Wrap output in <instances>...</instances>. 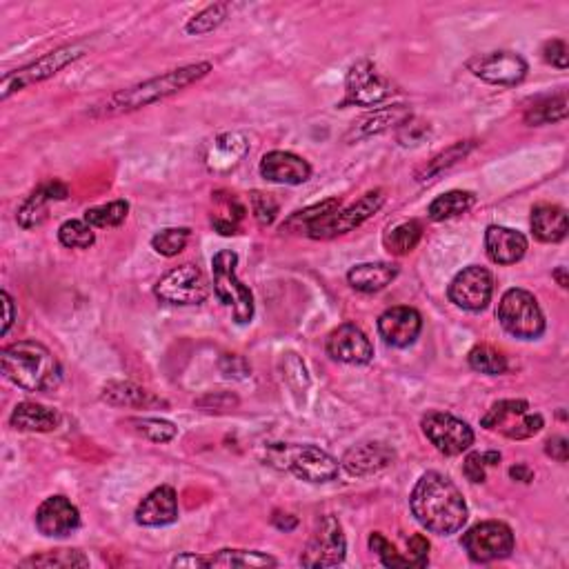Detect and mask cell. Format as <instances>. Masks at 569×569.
I'll return each mask as SVG.
<instances>
[{
	"mask_svg": "<svg viewBox=\"0 0 569 569\" xmlns=\"http://www.w3.org/2000/svg\"><path fill=\"white\" fill-rule=\"evenodd\" d=\"M409 507L418 523L427 532L438 536H452L461 532L467 523V503L461 489L449 476L441 472H427L416 483Z\"/></svg>",
	"mask_w": 569,
	"mask_h": 569,
	"instance_id": "6da1fadb",
	"label": "cell"
},
{
	"mask_svg": "<svg viewBox=\"0 0 569 569\" xmlns=\"http://www.w3.org/2000/svg\"><path fill=\"white\" fill-rule=\"evenodd\" d=\"M209 72H212V63H207V61L183 65L178 69H169V72L149 78V81H143L127 89H118L116 94L105 98L101 105H96L92 109V116L94 118H114V116H123L129 112H138V109L161 103L165 101V98L183 92V89H187L189 85L203 81Z\"/></svg>",
	"mask_w": 569,
	"mask_h": 569,
	"instance_id": "7a4b0ae2",
	"label": "cell"
},
{
	"mask_svg": "<svg viewBox=\"0 0 569 569\" xmlns=\"http://www.w3.org/2000/svg\"><path fill=\"white\" fill-rule=\"evenodd\" d=\"M0 367L7 381L25 392L47 394L63 383L61 363L38 341H18L3 347Z\"/></svg>",
	"mask_w": 569,
	"mask_h": 569,
	"instance_id": "3957f363",
	"label": "cell"
},
{
	"mask_svg": "<svg viewBox=\"0 0 569 569\" xmlns=\"http://www.w3.org/2000/svg\"><path fill=\"white\" fill-rule=\"evenodd\" d=\"M267 463L314 485L332 483L341 472V463L316 445H272L267 449Z\"/></svg>",
	"mask_w": 569,
	"mask_h": 569,
	"instance_id": "277c9868",
	"label": "cell"
},
{
	"mask_svg": "<svg viewBox=\"0 0 569 569\" xmlns=\"http://www.w3.org/2000/svg\"><path fill=\"white\" fill-rule=\"evenodd\" d=\"M238 254L232 249H223L212 258V274H214V294L218 301L232 309L234 321L238 325L252 323L254 318V294L241 278L236 276Z\"/></svg>",
	"mask_w": 569,
	"mask_h": 569,
	"instance_id": "5b68a950",
	"label": "cell"
},
{
	"mask_svg": "<svg viewBox=\"0 0 569 569\" xmlns=\"http://www.w3.org/2000/svg\"><path fill=\"white\" fill-rule=\"evenodd\" d=\"M496 316L505 332L514 338H521V341H536V338L545 334L543 309L527 289H507L501 303H498Z\"/></svg>",
	"mask_w": 569,
	"mask_h": 569,
	"instance_id": "8992f818",
	"label": "cell"
},
{
	"mask_svg": "<svg viewBox=\"0 0 569 569\" xmlns=\"http://www.w3.org/2000/svg\"><path fill=\"white\" fill-rule=\"evenodd\" d=\"M85 54H87L85 43L65 45V47H58L54 49V52L41 56L34 63H29L21 69H14V72H7L3 76V81H0V98L7 101L12 94L23 92L25 87L47 81V78L56 76L61 69H65L69 63L78 61V58H83Z\"/></svg>",
	"mask_w": 569,
	"mask_h": 569,
	"instance_id": "52a82bcc",
	"label": "cell"
},
{
	"mask_svg": "<svg viewBox=\"0 0 569 569\" xmlns=\"http://www.w3.org/2000/svg\"><path fill=\"white\" fill-rule=\"evenodd\" d=\"M383 205L385 192L383 189H374V192H367L365 196L358 198L356 203L343 209L338 207L334 212L316 218V221L307 227V236L314 238V241H332V238L354 232L356 227L367 223Z\"/></svg>",
	"mask_w": 569,
	"mask_h": 569,
	"instance_id": "ba28073f",
	"label": "cell"
},
{
	"mask_svg": "<svg viewBox=\"0 0 569 569\" xmlns=\"http://www.w3.org/2000/svg\"><path fill=\"white\" fill-rule=\"evenodd\" d=\"M485 429L501 432L509 441H525L541 432L545 418L541 414L529 412V403L521 398H509V401H498L489 412L481 418Z\"/></svg>",
	"mask_w": 569,
	"mask_h": 569,
	"instance_id": "9c48e42d",
	"label": "cell"
},
{
	"mask_svg": "<svg viewBox=\"0 0 569 569\" xmlns=\"http://www.w3.org/2000/svg\"><path fill=\"white\" fill-rule=\"evenodd\" d=\"M461 545L474 563H494L509 558L516 547L512 527L501 521H483L469 527L461 538Z\"/></svg>",
	"mask_w": 569,
	"mask_h": 569,
	"instance_id": "30bf717a",
	"label": "cell"
},
{
	"mask_svg": "<svg viewBox=\"0 0 569 569\" xmlns=\"http://www.w3.org/2000/svg\"><path fill=\"white\" fill-rule=\"evenodd\" d=\"M209 292L212 287H209L205 274L192 263L174 267L154 287L158 301L178 307L201 305L209 298Z\"/></svg>",
	"mask_w": 569,
	"mask_h": 569,
	"instance_id": "8fae6325",
	"label": "cell"
},
{
	"mask_svg": "<svg viewBox=\"0 0 569 569\" xmlns=\"http://www.w3.org/2000/svg\"><path fill=\"white\" fill-rule=\"evenodd\" d=\"M394 83L378 72L374 63L358 61L345 78L341 107H378L394 96Z\"/></svg>",
	"mask_w": 569,
	"mask_h": 569,
	"instance_id": "7c38bea8",
	"label": "cell"
},
{
	"mask_svg": "<svg viewBox=\"0 0 569 569\" xmlns=\"http://www.w3.org/2000/svg\"><path fill=\"white\" fill-rule=\"evenodd\" d=\"M347 541L343 534V525L338 518L327 514L316 523V529L305 552L301 554L303 567H336L345 561Z\"/></svg>",
	"mask_w": 569,
	"mask_h": 569,
	"instance_id": "4fadbf2b",
	"label": "cell"
},
{
	"mask_svg": "<svg viewBox=\"0 0 569 569\" xmlns=\"http://www.w3.org/2000/svg\"><path fill=\"white\" fill-rule=\"evenodd\" d=\"M421 427L427 441L445 456H461L474 445V429L454 414L427 412Z\"/></svg>",
	"mask_w": 569,
	"mask_h": 569,
	"instance_id": "5bb4252c",
	"label": "cell"
},
{
	"mask_svg": "<svg viewBox=\"0 0 569 569\" xmlns=\"http://www.w3.org/2000/svg\"><path fill=\"white\" fill-rule=\"evenodd\" d=\"M494 294V276L489 269L481 265H469L463 272L454 276L449 283L447 296L456 307L465 309V312H483V309L492 303Z\"/></svg>",
	"mask_w": 569,
	"mask_h": 569,
	"instance_id": "9a60e30c",
	"label": "cell"
},
{
	"mask_svg": "<svg viewBox=\"0 0 569 569\" xmlns=\"http://www.w3.org/2000/svg\"><path fill=\"white\" fill-rule=\"evenodd\" d=\"M467 67L481 81L501 87L521 85L529 72L527 61L516 52H492L478 56L474 61H469Z\"/></svg>",
	"mask_w": 569,
	"mask_h": 569,
	"instance_id": "2e32d148",
	"label": "cell"
},
{
	"mask_svg": "<svg viewBox=\"0 0 569 569\" xmlns=\"http://www.w3.org/2000/svg\"><path fill=\"white\" fill-rule=\"evenodd\" d=\"M34 523L47 538H65L81 527V512L67 496H49L36 509Z\"/></svg>",
	"mask_w": 569,
	"mask_h": 569,
	"instance_id": "e0dca14e",
	"label": "cell"
},
{
	"mask_svg": "<svg viewBox=\"0 0 569 569\" xmlns=\"http://www.w3.org/2000/svg\"><path fill=\"white\" fill-rule=\"evenodd\" d=\"M327 354L345 365H367L374 358V347L361 327L343 323L327 336Z\"/></svg>",
	"mask_w": 569,
	"mask_h": 569,
	"instance_id": "ac0fdd59",
	"label": "cell"
},
{
	"mask_svg": "<svg viewBox=\"0 0 569 569\" xmlns=\"http://www.w3.org/2000/svg\"><path fill=\"white\" fill-rule=\"evenodd\" d=\"M423 332V316L416 312L414 307L398 305L387 309L378 318V334L385 341V345L405 349L416 343V338Z\"/></svg>",
	"mask_w": 569,
	"mask_h": 569,
	"instance_id": "d6986e66",
	"label": "cell"
},
{
	"mask_svg": "<svg viewBox=\"0 0 569 569\" xmlns=\"http://www.w3.org/2000/svg\"><path fill=\"white\" fill-rule=\"evenodd\" d=\"M396 452L385 443H361L354 445L352 449H347L341 465L345 467L347 474L352 476H374L381 474L383 469L389 465H394Z\"/></svg>",
	"mask_w": 569,
	"mask_h": 569,
	"instance_id": "ffe728a7",
	"label": "cell"
},
{
	"mask_svg": "<svg viewBox=\"0 0 569 569\" xmlns=\"http://www.w3.org/2000/svg\"><path fill=\"white\" fill-rule=\"evenodd\" d=\"M69 196V187L63 181H47L38 185L32 194L27 196V201L21 205L16 214V221L23 229L41 227L49 216V203L65 201Z\"/></svg>",
	"mask_w": 569,
	"mask_h": 569,
	"instance_id": "44dd1931",
	"label": "cell"
},
{
	"mask_svg": "<svg viewBox=\"0 0 569 569\" xmlns=\"http://www.w3.org/2000/svg\"><path fill=\"white\" fill-rule=\"evenodd\" d=\"M261 176L278 185H303L312 176V165L292 152H269L261 161Z\"/></svg>",
	"mask_w": 569,
	"mask_h": 569,
	"instance_id": "7402d4cb",
	"label": "cell"
},
{
	"mask_svg": "<svg viewBox=\"0 0 569 569\" xmlns=\"http://www.w3.org/2000/svg\"><path fill=\"white\" fill-rule=\"evenodd\" d=\"M178 521V498L174 487L161 485L136 507V523L143 527H167Z\"/></svg>",
	"mask_w": 569,
	"mask_h": 569,
	"instance_id": "603a6c76",
	"label": "cell"
},
{
	"mask_svg": "<svg viewBox=\"0 0 569 569\" xmlns=\"http://www.w3.org/2000/svg\"><path fill=\"white\" fill-rule=\"evenodd\" d=\"M485 249L489 261L496 265H514L527 254V238L503 225H489L485 232Z\"/></svg>",
	"mask_w": 569,
	"mask_h": 569,
	"instance_id": "cb8c5ba5",
	"label": "cell"
},
{
	"mask_svg": "<svg viewBox=\"0 0 569 569\" xmlns=\"http://www.w3.org/2000/svg\"><path fill=\"white\" fill-rule=\"evenodd\" d=\"M103 403L112 407H132V409H154V407H169L165 398L156 396L149 389L129 383V381H109L101 392Z\"/></svg>",
	"mask_w": 569,
	"mask_h": 569,
	"instance_id": "d4e9b609",
	"label": "cell"
},
{
	"mask_svg": "<svg viewBox=\"0 0 569 569\" xmlns=\"http://www.w3.org/2000/svg\"><path fill=\"white\" fill-rule=\"evenodd\" d=\"M412 116V109L407 105H392V107H378L372 114L363 116L352 132L347 134V141H363V138H372L383 132H389L392 127H401L407 118Z\"/></svg>",
	"mask_w": 569,
	"mask_h": 569,
	"instance_id": "484cf974",
	"label": "cell"
},
{
	"mask_svg": "<svg viewBox=\"0 0 569 569\" xmlns=\"http://www.w3.org/2000/svg\"><path fill=\"white\" fill-rule=\"evenodd\" d=\"M247 152H249L247 138L243 134L227 132L214 138V143L209 145L205 163L212 172H227V169H234L238 163H241Z\"/></svg>",
	"mask_w": 569,
	"mask_h": 569,
	"instance_id": "4316f807",
	"label": "cell"
},
{
	"mask_svg": "<svg viewBox=\"0 0 569 569\" xmlns=\"http://www.w3.org/2000/svg\"><path fill=\"white\" fill-rule=\"evenodd\" d=\"M398 276V267L394 263H361L354 265L347 272V283L352 285L356 292L363 294H376L392 285Z\"/></svg>",
	"mask_w": 569,
	"mask_h": 569,
	"instance_id": "83f0119b",
	"label": "cell"
},
{
	"mask_svg": "<svg viewBox=\"0 0 569 569\" xmlns=\"http://www.w3.org/2000/svg\"><path fill=\"white\" fill-rule=\"evenodd\" d=\"M61 423V416L54 409H49L45 405L38 403H18L14 407L12 416H9V425L18 432H32V434H47L54 432V429Z\"/></svg>",
	"mask_w": 569,
	"mask_h": 569,
	"instance_id": "f1b7e54d",
	"label": "cell"
},
{
	"mask_svg": "<svg viewBox=\"0 0 569 569\" xmlns=\"http://www.w3.org/2000/svg\"><path fill=\"white\" fill-rule=\"evenodd\" d=\"M532 232L541 243H561L569 232L563 207L541 203L532 209Z\"/></svg>",
	"mask_w": 569,
	"mask_h": 569,
	"instance_id": "f546056e",
	"label": "cell"
},
{
	"mask_svg": "<svg viewBox=\"0 0 569 569\" xmlns=\"http://www.w3.org/2000/svg\"><path fill=\"white\" fill-rule=\"evenodd\" d=\"M567 118V94L543 96L527 107L525 123L532 127H541L549 123H563Z\"/></svg>",
	"mask_w": 569,
	"mask_h": 569,
	"instance_id": "4dcf8cb0",
	"label": "cell"
},
{
	"mask_svg": "<svg viewBox=\"0 0 569 569\" xmlns=\"http://www.w3.org/2000/svg\"><path fill=\"white\" fill-rule=\"evenodd\" d=\"M474 205H476V196L472 192L454 189V192H447L443 196H438L436 201H432V205H429V209H427V214H429V218H432V221L441 223V221H449V218L467 214Z\"/></svg>",
	"mask_w": 569,
	"mask_h": 569,
	"instance_id": "1f68e13d",
	"label": "cell"
},
{
	"mask_svg": "<svg viewBox=\"0 0 569 569\" xmlns=\"http://www.w3.org/2000/svg\"><path fill=\"white\" fill-rule=\"evenodd\" d=\"M476 147L474 141H461V143H454L452 147H447L445 152L436 154L432 161L427 165H423L421 169L416 172V181L418 183H429V181H436V176H441L445 169L454 167L458 161H463V158L472 152Z\"/></svg>",
	"mask_w": 569,
	"mask_h": 569,
	"instance_id": "d6a6232c",
	"label": "cell"
},
{
	"mask_svg": "<svg viewBox=\"0 0 569 569\" xmlns=\"http://www.w3.org/2000/svg\"><path fill=\"white\" fill-rule=\"evenodd\" d=\"M209 567H276L274 556L256 552V549H221L214 556H207Z\"/></svg>",
	"mask_w": 569,
	"mask_h": 569,
	"instance_id": "836d02e7",
	"label": "cell"
},
{
	"mask_svg": "<svg viewBox=\"0 0 569 569\" xmlns=\"http://www.w3.org/2000/svg\"><path fill=\"white\" fill-rule=\"evenodd\" d=\"M21 567H45V569H74L89 567V558L81 549H52L45 554H34L21 561Z\"/></svg>",
	"mask_w": 569,
	"mask_h": 569,
	"instance_id": "e575fe53",
	"label": "cell"
},
{
	"mask_svg": "<svg viewBox=\"0 0 569 569\" xmlns=\"http://www.w3.org/2000/svg\"><path fill=\"white\" fill-rule=\"evenodd\" d=\"M421 238H423V225L418 221H407L396 225L394 229H389L383 238V243L389 254L405 256L412 252V249H416V245L421 243Z\"/></svg>",
	"mask_w": 569,
	"mask_h": 569,
	"instance_id": "d590c367",
	"label": "cell"
},
{
	"mask_svg": "<svg viewBox=\"0 0 569 569\" xmlns=\"http://www.w3.org/2000/svg\"><path fill=\"white\" fill-rule=\"evenodd\" d=\"M127 425L134 429L136 434H141L143 438L152 443H172L178 436V427L163 418H127Z\"/></svg>",
	"mask_w": 569,
	"mask_h": 569,
	"instance_id": "8d00e7d4",
	"label": "cell"
},
{
	"mask_svg": "<svg viewBox=\"0 0 569 569\" xmlns=\"http://www.w3.org/2000/svg\"><path fill=\"white\" fill-rule=\"evenodd\" d=\"M469 367L485 376H501L507 372V358L498 349L489 345H478L467 356Z\"/></svg>",
	"mask_w": 569,
	"mask_h": 569,
	"instance_id": "74e56055",
	"label": "cell"
},
{
	"mask_svg": "<svg viewBox=\"0 0 569 569\" xmlns=\"http://www.w3.org/2000/svg\"><path fill=\"white\" fill-rule=\"evenodd\" d=\"M341 207V201L338 198H327V201L323 203H316L312 207H307L303 209V212H296L287 218V221L283 223L281 227V232H289V234H307V227L312 225L316 218H321L329 212H334V209Z\"/></svg>",
	"mask_w": 569,
	"mask_h": 569,
	"instance_id": "f35d334b",
	"label": "cell"
},
{
	"mask_svg": "<svg viewBox=\"0 0 569 569\" xmlns=\"http://www.w3.org/2000/svg\"><path fill=\"white\" fill-rule=\"evenodd\" d=\"M129 214V203L127 201H112L107 205H98L92 207L85 212L83 221L89 223L92 227H118L125 223V218Z\"/></svg>",
	"mask_w": 569,
	"mask_h": 569,
	"instance_id": "ab89813d",
	"label": "cell"
},
{
	"mask_svg": "<svg viewBox=\"0 0 569 569\" xmlns=\"http://www.w3.org/2000/svg\"><path fill=\"white\" fill-rule=\"evenodd\" d=\"M227 14H229V5L227 3L209 5V7L203 9L201 14H196L194 18H189L187 25H185V32L192 34V36H203V34L214 32V29H218L227 21Z\"/></svg>",
	"mask_w": 569,
	"mask_h": 569,
	"instance_id": "60d3db41",
	"label": "cell"
},
{
	"mask_svg": "<svg viewBox=\"0 0 569 569\" xmlns=\"http://www.w3.org/2000/svg\"><path fill=\"white\" fill-rule=\"evenodd\" d=\"M189 236H192V232H189L187 227H167L154 234L152 247L156 254H161L165 258H174L187 247Z\"/></svg>",
	"mask_w": 569,
	"mask_h": 569,
	"instance_id": "b9f144b4",
	"label": "cell"
},
{
	"mask_svg": "<svg viewBox=\"0 0 569 569\" xmlns=\"http://www.w3.org/2000/svg\"><path fill=\"white\" fill-rule=\"evenodd\" d=\"M58 241L69 249H89L96 243V234L85 221H65L58 227Z\"/></svg>",
	"mask_w": 569,
	"mask_h": 569,
	"instance_id": "7bdbcfd3",
	"label": "cell"
},
{
	"mask_svg": "<svg viewBox=\"0 0 569 569\" xmlns=\"http://www.w3.org/2000/svg\"><path fill=\"white\" fill-rule=\"evenodd\" d=\"M369 549L381 558V563L389 569H396V567H412L407 561V556H401L396 552V547L387 541V538L381 532H374L369 536Z\"/></svg>",
	"mask_w": 569,
	"mask_h": 569,
	"instance_id": "ee69618b",
	"label": "cell"
},
{
	"mask_svg": "<svg viewBox=\"0 0 569 569\" xmlns=\"http://www.w3.org/2000/svg\"><path fill=\"white\" fill-rule=\"evenodd\" d=\"M249 201H252V212H254V218L258 221V225H272L276 221V216H278V201L272 196V194H263V192H254L252 196H249Z\"/></svg>",
	"mask_w": 569,
	"mask_h": 569,
	"instance_id": "f6af8a7d",
	"label": "cell"
},
{
	"mask_svg": "<svg viewBox=\"0 0 569 569\" xmlns=\"http://www.w3.org/2000/svg\"><path fill=\"white\" fill-rule=\"evenodd\" d=\"M396 134H398V143H401V145H405V147L418 145V143H423L425 138L429 136V123L418 121V118L409 116L407 121L396 129Z\"/></svg>",
	"mask_w": 569,
	"mask_h": 569,
	"instance_id": "bcb514c9",
	"label": "cell"
},
{
	"mask_svg": "<svg viewBox=\"0 0 569 569\" xmlns=\"http://www.w3.org/2000/svg\"><path fill=\"white\" fill-rule=\"evenodd\" d=\"M407 561L412 567H425L429 563V541L423 534H414L407 541Z\"/></svg>",
	"mask_w": 569,
	"mask_h": 569,
	"instance_id": "7dc6e473",
	"label": "cell"
},
{
	"mask_svg": "<svg viewBox=\"0 0 569 569\" xmlns=\"http://www.w3.org/2000/svg\"><path fill=\"white\" fill-rule=\"evenodd\" d=\"M543 58H545V63H549L552 67H558V69H567L569 65V49L565 45V41H547L543 45Z\"/></svg>",
	"mask_w": 569,
	"mask_h": 569,
	"instance_id": "c3c4849f",
	"label": "cell"
},
{
	"mask_svg": "<svg viewBox=\"0 0 569 569\" xmlns=\"http://www.w3.org/2000/svg\"><path fill=\"white\" fill-rule=\"evenodd\" d=\"M485 458L481 452H469L463 463V474L469 483H485Z\"/></svg>",
	"mask_w": 569,
	"mask_h": 569,
	"instance_id": "681fc988",
	"label": "cell"
},
{
	"mask_svg": "<svg viewBox=\"0 0 569 569\" xmlns=\"http://www.w3.org/2000/svg\"><path fill=\"white\" fill-rule=\"evenodd\" d=\"M545 454L549 458H554V461H558V463H565L569 458V441L565 436L549 438V441L545 443Z\"/></svg>",
	"mask_w": 569,
	"mask_h": 569,
	"instance_id": "f907efd6",
	"label": "cell"
},
{
	"mask_svg": "<svg viewBox=\"0 0 569 569\" xmlns=\"http://www.w3.org/2000/svg\"><path fill=\"white\" fill-rule=\"evenodd\" d=\"M198 407H216V409H229V407H236L238 405V398L234 394H227V392H218V394H207L205 398L196 403Z\"/></svg>",
	"mask_w": 569,
	"mask_h": 569,
	"instance_id": "816d5d0a",
	"label": "cell"
},
{
	"mask_svg": "<svg viewBox=\"0 0 569 569\" xmlns=\"http://www.w3.org/2000/svg\"><path fill=\"white\" fill-rule=\"evenodd\" d=\"M0 298H3V312H5L3 329H0V334L7 336V332H9V329H12V325L16 321V305H14V298L9 296L5 289H3V292H0Z\"/></svg>",
	"mask_w": 569,
	"mask_h": 569,
	"instance_id": "f5cc1de1",
	"label": "cell"
},
{
	"mask_svg": "<svg viewBox=\"0 0 569 569\" xmlns=\"http://www.w3.org/2000/svg\"><path fill=\"white\" fill-rule=\"evenodd\" d=\"M172 567H209V561H207V556L183 554V556H176V558H174Z\"/></svg>",
	"mask_w": 569,
	"mask_h": 569,
	"instance_id": "db71d44e",
	"label": "cell"
},
{
	"mask_svg": "<svg viewBox=\"0 0 569 569\" xmlns=\"http://www.w3.org/2000/svg\"><path fill=\"white\" fill-rule=\"evenodd\" d=\"M509 476H512L514 481H518V483H532L534 481L532 467L525 465V463H518V465L509 467Z\"/></svg>",
	"mask_w": 569,
	"mask_h": 569,
	"instance_id": "11a10c76",
	"label": "cell"
},
{
	"mask_svg": "<svg viewBox=\"0 0 569 569\" xmlns=\"http://www.w3.org/2000/svg\"><path fill=\"white\" fill-rule=\"evenodd\" d=\"M272 523H274V527L283 529V532H292V529H296V525H298L296 516H292V514H281V512H276V514L272 516Z\"/></svg>",
	"mask_w": 569,
	"mask_h": 569,
	"instance_id": "9f6ffc18",
	"label": "cell"
},
{
	"mask_svg": "<svg viewBox=\"0 0 569 569\" xmlns=\"http://www.w3.org/2000/svg\"><path fill=\"white\" fill-rule=\"evenodd\" d=\"M483 458H485V465H487V467H494V465L501 463L503 456H501V452H494V449H492V452H485Z\"/></svg>",
	"mask_w": 569,
	"mask_h": 569,
	"instance_id": "6f0895ef",
	"label": "cell"
},
{
	"mask_svg": "<svg viewBox=\"0 0 569 569\" xmlns=\"http://www.w3.org/2000/svg\"><path fill=\"white\" fill-rule=\"evenodd\" d=\"M554 278H556L558 285H561L563 289L569 287V278H567V269H565V267H558L556 272H554Z\"/></svg>",
	"mask_w": 569,
	"mask_h": 569,
	"instance_id": "680465c9",
	"label": "cell"
}]
</instances>
